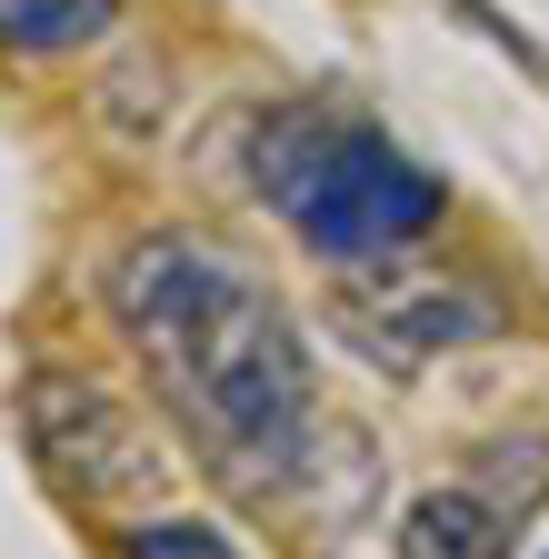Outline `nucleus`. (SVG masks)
Returning <instances> with one entry per match:
<instances>
[{"label": "nucleus", "mask_w": 549, "mask_h": 559, "mask_svg": "<svg viewBox=\"0 0 549 559\" xmlns=\"http://www.w3.org/2000/svg\"><path fill=\"white\" fill-rule=\"evenodd\" d=\"M250 190L320 250L330 270H380L440 230L450 190L399 151L390 130L339 120V110H260L250 120Z\"/></svg>", "instance_id": "obj_2"}, {"label": "nucleus", "mask_w": 549, "mask_h": 559, "mask_svg": "<svg viewBox=\"0 0 549 559\" xmlns=\"http://www.w3.org/2000/svg\"><path fill=\"white\" fill-rule=\"evenodd\" d=\"M120 559H240L220 530H200V520H141L120 539Z\"/></svg>", "instance_id": "obj_7"}, {"label": "nucleus", "mask_w": 549, "mask_h": 559, "mask_svg": "<svg viewBox=\"0 0 549 559\" xmlns=\"http://www.w3.org/2000/svg\"><path fill=\"white\" fill-rule=\"evenodd\" d=\"M21 440L50 469V489H71L81 510H130V500H160V440L151 419L130 409L120 390H100L91 370H31L21 380Z\"/></svg>", "instance_id": "obj_3"}, {"label": "nucleus", "mask_w": 549, "mask_h": 559, "mask_svg": "<svg viewBox=\"0 0 549 559\" xmlns=\"http://www.w3.org/2000/svg\"><path fill=\"white\" fill-rule=\"evenodd\" d=\"M330 310H339V330H350L380 370H420V360H440V349L500 330V310L479 290H460V280H360V270H339Z\"/></svg>", "instance_id": "obj_4"}, {"label": "nucleus", "mask_w": 549, "mask_h": 559, "mask_svg": "<svg viewBox=\"0 0 549 559\" xmlns=\"http://www.w3.org/2000/svg\"><path fill=\"white\" fill-rule=\"evenodd\" d=\"M110 21H120V0H0V40H11V50H40V60L91 50Z\"/></svg>", "instance_id": "obj_6"}, {"label": "nucleus", "mask_w": 549, "mask_h": 559, "mask_svg": "<svg viewBox=\"0 0 549 559\" xmlns=\"http://www.w3.org/2000/svg\"><path fill=\"white\" fill-rule=\"evenodd\" d=\"M100 300H110V330L130 340V360L151 370L160 409L200 440V460L220 479H270L300 460L310 349L260 270H240L211 240L151 230L110 260Z\"/></svg>", "instance_id": "obj_1"}, {"label": "nucleus", "mask_w": 549, "mask_h": 559, "mask_svg": "<svg viewBox=\"0 0 549 559\" xmlns=\"http://www.w3.org/2000/svg\"><path fill=\"white\" fill-rule=\"evenodd\" d=\"M399 559H510V520L479 489H430L399 520Z\"/></svg>", "instance_id": "obj_5"}]
</instances>
